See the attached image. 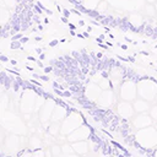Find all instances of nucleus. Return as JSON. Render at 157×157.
I'll return each instance as SVG.
<instances>
[]
</instances>
